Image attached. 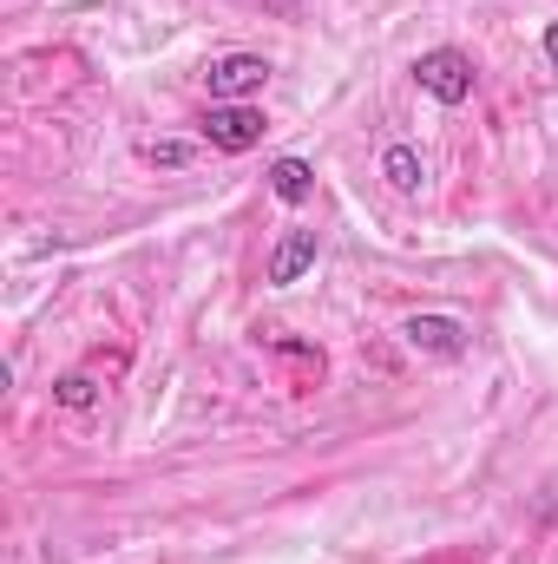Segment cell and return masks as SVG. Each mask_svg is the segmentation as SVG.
Wrapping results in <instances>:
<instances>
[{"instance_id":"10","label":"cell","mask_w":558,"mask_h":564,"mask_svg":"<svg viewBox=\"0 0 558 564\" xmlns=\"http://www.w3.org/2000/svg\"><path fill=\"white\" fill-rule=\"evenodd\" d=\"M144 158H151V164H164V171H178V164L191 158V144H178V139H164V144H144Z\"/></svg>"},{"instance_id":"5","label":"cell","mask_w":558,"mask_h":564,"mask_svg":"<svg viewBox=\"0 0 558 564\" xmlns=\"http://www.w3.org/2000/svg\"><path fill=\"white\" fill-rule=\"evenodd\" d=\"M302 270H315V230H289L270 250V263H264V282L289 289V282H302Z\"/></svg>"},{"instance_id":"2","label":"cell","mask_w":558,"mask_h":564,"mask_svg":"<svg viewBox=\"0 0 558 564\" xmlns=\"http://www.w3.org/2000/svg\"><path fill=\"white\" fill-rule=\"evenodd\" d=\"M204 79H211V106H250V93L270 86V59H257V53H224V59L204 66Z\"/></svg>"},{"instance_id":"6","label":"cell","mask_w":558,"mask_h":564,"mask_svg":"<svg viewBox=\"0 0 558 564\" xmlns=\"http://www.w3.org/2000/svg\"><path fill=\"white\" fill-rule=\"evenodd\" d=\"M382 177H388L401 197H420V184H427V164H420L415 144H388V151H382Z\"/></svg>"},{"instance_id":"7","label":"cell","mask_w":558,"mask_h":564,"mask_svg":"<svg viewBox=\"0 0 558 564\" xmlns=\"http://www.w3.org/2000/svg\"><path fill=\"white\" fill-rule=\"evenodd\" d=\"M270 191H277L282 204H302V197L315 191V171H309L302 158H277V164H270Z\"/></svg>"},{"instance_id":"3","label":"cell","mask_w":558,"mask_h":564,"mask_svg":"<svg viewBox=\"0 0 558 564\" xmlns=\"http://www.w3.org/2000/svg\"><path fill=\"white\" fill-rule=\"evenodd\" d=\"M204 144L211 151H250V144H264V112L257 106H211L204 112Z\"/></svg>"},{"instance_id":"8","label":"cell","mask_w":558,"mask_h":564,"mask_svg":"<svg viewBox=\"0 0 558 564\" xmlns=\"http://www.w3.org/2000/svg\"><path fill=\"white\" fill-rule=\"evenodd\" d=\"M53 401L79 414V408H93V401H99V381H93L86 368H73V375H60V388H53Z\"/></svg>"},{"instance_id":"1","label":"cell","mask_w":558,"mask_h":564,"mask_svg":"<svg viewBox=\"0 0 558 564\" xmlns=\"http://www.w3.org/2000/svg\"><path fill=\"white\" fill-rule=\"evenodd\" d=\"M415 79H420V93L440 99V106H466V99H473V59H466L460 46H433V53H420Z\"/></svg>"},{"instance_id":"4","label":"cell","mask_w":558,"mask_h":564,"mask_svg":"<svg viewBox=\"0 0 558 564\" xmlns=\"http://www.w3.org/2000/svg\"><path fill=\"white\" fill-rule=\"evenodd\" d=\"M401 341H408L415 355H440V361H460V355H466V328H460L453 315H408V322H401Z\"/></svg>"},{"instance_id":"11","label":"cell","mask_w":558,"mask_h":564,"mask_svg":"<svg viewBox=\"0 0 558 564\" xmlns=\"http://www.w3.org/2000/svg\"><path fill=\"white\" fill-rule=\"evenodd\" d=\"M546 59H552V66H558V20H552V26H546Z\"/></svg>"},{"instance_id":"9","label":"cell","mask_w":558,"mask_h":564,"mask_svg":"<svg viewBox=\"0 0 558 564\" xmlns=\"http://www.w3.org/2000/svg\"><path fill=\"white\" fill-rule=\"evenodd\" d=\"M533 519H539V525H558V473L533 492Z\"/></svg>"}]
</instances>
